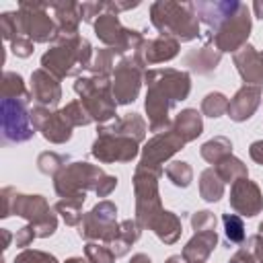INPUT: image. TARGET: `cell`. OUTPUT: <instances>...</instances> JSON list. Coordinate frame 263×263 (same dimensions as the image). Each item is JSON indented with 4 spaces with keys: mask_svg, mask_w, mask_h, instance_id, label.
Wrapping results in <instances>:
<instances>
[{
    "mask_svg": "<svg viewBox=\"0 0 263 263\" xmlns=\"http://www.w3.org/2000/svg\"><path fill=\"white\" fill-rule=\"evenodd\" d=\"M84 255L90 263H115V253L105 242H86Z\"/></svg>",
    "mask_w": 263,
    "mask_h": 263,
    "instance_id": "cell-39",
    "label": "cell"
},
{
    "mask_svg": "<svg viewBox=\"0 0 263 263\" xmlns=\"http://www.w3.org/2000/svg\"><path fill=\"white\" fill-rule=\"evenodd\" d=\"M0 234H2V240H4V245H2V249L6 251V249L10 247V240H12V234H10V230H6V228H0Z\"/></svg>",
    "mask_w": 263,
    "mask_h": 263,
    "instance_id": "cell-50",
    "label": "cell"
},
{
    "mask_svg": "<svg viewBox=\"0 0 263 263\" xmlns=\"http://www.w3.org/2000/svg\"><path fill=\"white\" fill-rule=\"evenodd\" d=\"M201 113L205 117H212V119H218L222 115L228 113V99L224 92H208L203 99H201Z\"/></svg>",
    "mask_w": 263,
    "mask_h": 263,
    "instance_id": "cell-36",
    "label": "cell"
},
{
    "mask_svg": "<svg viewBox=\"0 0 263 263\" xmlns=\"http://www.w3.org/2000/svg\"><path fill=\"white\" fill-rule=\"evenodd\" d=\"M253 12H255L257 18L263 21V0H255V2H253Z\"/></svg>",
    "mask_w": 263,
    "mask_h": 263,
    "instance_id": "cell-51",
    "label": "cell"
},
{
    "mask_svg": "<svg viewBox=\"0 0 263 263\" xmlns=\"http://www.w3.org/2000/svg\"><path fill=\"white\" fill-rule=\"evenodd\" d=\"M189 220H191V228H193V232L216 230V224H218L214 212H210V210H197V212L191 214Z\"/></svg>",
    "mask_w": 263,
    "mask_h": 263,
    "instance_id": "cell-41",
    "label": "cell"
},
{
    "mask_svg": "<svg viewBox=\"0 0 263 263\" xmlns=\"http://www.w3.org/2000/svg\"><path fill=\"white\" fill-rule=\"evenodd\" d=\"M247 245H249L247 249H251V253L255 255L257 263H263V238L259 234H255V236L247 238Z\"/></svg>",
    "mask_w": 263,
    "mask_h": 263,
    "instance_id": "cell-45",
    "label": "cell"
},
{
    "mask_svg": "<svg viewBox=\"0 0 263 263\" xmlns=\"http://www.w3.org/2000/svg\"><path fill=\"white\" fill-rule=\"evenodd\" d=\"M224 187L226 183L218 177V173L214 171V166L201 171L199 175V197L208 203H216L224 197Z\"/></svg>",
    "mask_w": 263,
    "mask_h": 263,
    "instance_id": "cell-28",
    "label": "cell"
},
{
    "mask_svg": "<svg viewBox=\"0 0 263 263\" xmlns=\"http://www.w3.org/2000/svg\"><path fill=\"white\" fill-rule=\"evenodd\" d=\"M35 127L31 123V109L27 101L2 99L0 101V136L2 146L23 144L35 136Z\"/></svg>",
    "mask_w": 263,
    "mask_h": 263,
    "instance_id": "cell-12",
    "label": "cell"
},
{
    "mask_svg": "<svg viewBox=\"0 0 263 263\" xmlns=\"http://www.w3.org/2000/svg\"><path fill=\"white\" fill-rule=\"evenodd\" d=\"M68 162H72V158L68 154H60L53 150H45L37 156V171L47 175V177H55Z\"/></svg>",
    "mask_w": 263,
    "mask_h": 263,
    "instance_id": "cell-32",
    "label": "cell"
},
{
    "mask_svg": "<svg viewBox=\"0 0 263 263\" xmlns=\"http://www.w3.org/2000/svg\"><path fill=\"white\" fill-rule=\"evenodd\" d=\"M164 175L175 187H181V189H187L193 181V168L185 160H171L164 166Z\"/></svg>",
    "mask_w": 263,
    "mask_h": 263,
    "instance_id": "cell-34",
    "label": "cell"
},
{
    "mask_svg": "<svg viewBox=\"0 0 263 263\" xmlns=\"http://www.w3.org/2000/svg\"><path fill=\"white\" fill-rule=\"evenodd\" d=\"M31 97L35 105L55 109L62 101V84L60 78L49 74L43 68H37L31 72Z\"/></svg>",
    "mask_w": 263,
    "mask_h": 263,
    "instance_id": "cell-19",
    "label": "cell"
},
{
    "mask_svg": "<svg viewBox=\"0 0 263 263\" xmlns=\"http://www.w3.org/2000/svg\"><path fill=\"white\" fill-rule=\"evenodd\" d=\"M257 230H259V232H257V234H259V236H261V238H263V222H261V224H259V228H257Z\"/></svg>",
    "mask_w": 263,
    "mask_h": 263,
    "instance_id": "cell-53",
    "label": "cell"
},
{
    "mask_svg": "<svg viewBox=\"0 0 263 263\" xmlns=\"http://www.w3.org/2000/svg\"><path fill=\"white\" fill-rule=\"evenodd\" d=\"M150 23L160 35H171L179 43L199 39L201 27L195 10V2L158 0L150 4Z\"/></svg>",
    "mask_w": 263,
    "mask_h": 263,
    "instance_id": "cell-6",
    "label": "cell"
},
{
    "mask_svg": "<svg viewBox=\"0 0 263 263\" xmlns=\"http://www.w3.org/2000/svg\"><path fill=\"white\" fill-rule=\"evenodd\" d=\"M185 148V142L183 138L173 129H166V132H160V134H154L142 148V154H140V162L136 166H142V168H150V171H158V173H164L162 164L166 160H171L179 150Z\"/></svg>",
    "mask_w": 263,
    "mask_h": 263,
    "instance_id": "cell-15",
    "label": "cell"
},
{
    "mask_svg": "<svg viewBox=\"0 0 263 263\" xmlns=\"http://www.w3.org/2000/svg\"><path fill=\"white\" fill-rule=\"evenodd\" d=\"M2 99H16V101H27L31 103V90L27 88L23 76L12 70H4L2 74Z\"/></svg>",
    "mask_w": 263,
    "mask_h": 263,
    "instance_id": "cell-29",
    "label": "cell"
},
{
    "mask_svg": "<svg viewBox=\"0 0 263 263\" xmlns=\"http://www.w3.org/2000/svg\"><path fill=\"white\" fill-rule=\"evenodd\" d=\"M146 99L144 109L148 115V129L154 134L166 132L173 125L171 111L189 97L191 76L187 70L177 68H154L144 72Z\"/></svg>",
    "mask_w": 263,
    "mask_h": 263,
    "instance_id": "cell-2",
    "label": "cell"
},
{
    "mask_svg": "<svg viewBox=\"0 0 263 263\" xmlns=\"http://www.w3.org/2000/svg\"><path fill=\"white\" fill-rule=\"evenodd\" d=\"M119 234V224H117V205L109 199L99 201L92 205L80 226H78V236L88 240V242H105L111 245Z\"/></svg>",
    "mask_w": 263,
    "mask_h": 263,
    "instance_id": "cell-13",
    "label": "cell"
},
{
    "mask_svg": "<svg viewBox=\"0 0 263 263\" xmlns=\"http://www.w3.org/2000/svg\"><path fill=\"white\" fill-rule=\"evenodd\" d=\"M249 156L253 158V162H257V164L263 166V140H255L249 146Z\"/></svg>",
    "mask_w": 263,
    "mask_h": 263,
    "instance_id": "cell-48",
    "label": "cell"
},
{
    "mask_svg": "<svg viewBox=\"0 0 263 263\" xmlns=\"http://www.w3.org/2000/svg\"><path fill=\"white\" fill-rule=\"evenodd\" d=\"M232 62L236 66L238 76L245 80V84L263 88V53L261 51H257L251 43H247L236 53H232Z\"/></svg>",
    "mask_w": 263,
    "mask_h": 263,
    "instance_id": "cell-21",
    "label": "cell"
},
{
    "mask_svg": "<svg viewBox=\"0 0 263 263\" xmlns=\"http://www.w3.org/2000/svg\"><path fill=\"white\" fill-rule=\"evenodd\" d=\"M16 21L21 33L33 43H53L60 37L58 23L49 14V2H35V0L18 2Z\"/></svg>",
    "mask_w": 263,
    "mask_h": 263,
    "instance_id": "cell-10",
    "label": "cell"
},
{
    "mask_svg": "<svg viewBox=\"0 0 263 263\" xmlns=\"http://www.w3.org/2000/svg\"><path fill=\"white\" fill-rule=\"evenodd\" d=\"M261 53H263V51H261Z\"/></svg>",
    "mask_w": 263,
    "mask_h": 263,
    "instance_id": "cell-54",
    "label": "cell"
},
{
    "mask_svg": "<svg viewBox=\"0 0 263 263\" xmlns=\"http://www.w3.org/2000/svg\"><path fill=\"white\" fill-rule=\"evenodd\" d=\"M160 177H162V173L142 168V166H136V171H134V179H132L134 197H136V216H134V220L140 224L142 230L150 228L154 218L164 210L162 199H160V189H158Z\"/></svg>",
    "mask_w": 263,
    "mask_h": 263,
    "instance_id": "cell-9",
    "label": "cell"
},
{
    "mask_svg": "<svg viewBox=\"0 0 263 263\" xmlns=\"http://www.w3.org/2000/svg\"><path fill=\"white\" fill-rule=\"evenodd\" d=\"M0 201H2V212L0 218H10V216H21L25 218L31 228L35 230L37 238H49L58 230V216L53 214L55 210L49 208V201L39 195V193H21L14 187H2L0 191Z\"/></svg>",
    "mask_w": 263,
    "mask_h": 263,
    "instance_id": "cell-4",
    "label": "cell"
},
{
    "mask_svg": "<svg viewBox=\"0 0 263 263\" xmlns=\"http://www.w3.org/2000/svg\"><path fill=\"white\" fill-rule=\"evenodd\" d=\"M146 134L148 123L140 113L115 117L113 123L99 125L90 154L103 164L132 162L140 154V144L146 140Z\"/></svg>",
    "mask_w": 263,
    "mask_h": 263,
    "instance_id": "cell-3",
    "label": "cell"
},
{
    "mask_svg": "<svg viewBox=\"0 0 263 263\" xmlns=\"http://www.w3.org/2000/svg\"><path fill=\"white\" fill-rule=\"evenodd\" d=\"M144 66L134 55H123L113 68L111 86H113V99L117 105H132L140 88L144 84Z\"/></svg>",
    "mask_w": 263,
    "mask_h": 263,
    "instance_id": "cell-14",
    "label": "cell"
},
{
    "mask_svg": "<svg viewBox=\"0 0 263 263\" xmlns=\"http://www.w3.org/2000/svg\"><path fill=\"white\" fill-rule=\"evenodd\" d=\"M117 183H119V179L115 177V175H105L103 179H101V183H99V187H97V197H109L113 191H115V187H117Z\"/></svg>",
    "mask_w": 263,
    "mask_h": 263,
    "instance_id": "cell-44",
    "label": "cell"
},
{
    "mask_svg": "<svg viewBox=\"0 0 263 263\" xmlns=\"http://www.w3.org/2000/svg\"><path fill=\"white\" fill-rule=\"evenodd\" d=\"M92 58L95 53L88 39H84L82 35H60L41 55V68L60 80L70 76L80 78L84 70H90Z\"/></svg>",
    "mask_w": 263,
    "mask_h": 263,
    "instance_id": "cell-5",
    "label": "cell"
},
{
    "mask_svg": "<svg viewBox=\"0 0 263 263\" xmlns=\"http://www.w3.org/2000/svg\"><path fill=\"white\" fill-rule=\"evenodd\" d=\"M103 12H107V2H82L80 4V16L88 25H95V21Z\"/></svg>",
    "mask_w": 263,
    "mask_h": 263,
    "instance_id": "cell-42",
    "label": "cell"
},
{
    "mask_svg": "<svg viewBox=\"0 0 263 263\" xmlns=\"http://www.w3.org/2000/svg\"><path fill=\"white\" fill-rule=\"evenodd\" d=\"M261 97H263V88L261 86H249V84H242L234 95L232 99L228 101V117L236 123H242V121H249L255 111L259 109L261 105Z\"/></svg>",
    "mask_w": 263,
    "mask_h": 263,
    "instance_id": "cell-20",
    "label": "cell"
},
{
    "mask_svg": "<svg viewBox=\"0 0 263 263\" xmlns=\"http://www.w3.org/2000/svg\"><path fill=\"white\" fill-rule=\"evenodd\" d=\"M105 175L107 173L97 164H90L86 160H72L53 177V189L58 197L84 205L86 193L97 191Z\"/></svg>",
    "mask_w": 263,
    "mask_h": 263,
    "instance_id": "cell-7",
    "label": "cell"
},
{
    "mask_svg": "<svg viewBox=\"0 0 263 263\" xmlns=\"http://www.w3.org/2000/svg\"><path fill=\"white\" fill-rule=\"evenodd\" d=\"M95 35L97 39L115 51V55L123 58V55H132L136 53L142 43L146 41V37L136 31V29H127L121 25L119 21V14H113V12H103L97 21H95Z\"/></svg>",
    "mask_w": 263,
    "mask_h": 263,
    "instance_id": "cell-11",
    "label": "cell"
},
{
    "mask_svg": "<svg viewBox=\"0 0 263 263\" xmlns=\"http://www.w3.org/2000/svg\"><path fill=\"white\" fill-rule=\"evenodd\" d=\"M220 60H222V53L216 49V45L208 37V41L199 49H191L185 53L183 66H187L191 72H195L199 76H212L218 70Z\"/></svg>",
    "mask_w": 263,
    "mask_h": 263,
    "instance_id": "cell-22",
    "label": "cell"
},
{
    "mask_svg": "<svg viewBox=\"0 0 263 263\" xmlns=\"http://www.w3.org/2000/svg\"><path fill=\"white\" fill-rule=\"evenodd\" d=\"M129 263H152V259H150L146 253H136V255L129 259Z\"/></svg>",
    "mask_w": 263,
    "mask_h": 263,
    "instance_id": "cell-49",
    "label": "cell"
},
{
    "mask_svg": "<svg viewBox=\"0 0 263 263\" xmlns=\"http://www.w3.org/2000/svg\"><path fill=\"white\" fill-rule=\"evenodd\" d=\"M179 49H181V43L171 37V35H156L152 39H146L142 43V47L132 53L144 68L146 66H154V64H164V62H171L179 55Z\"/></svg>",
    "mask_w": 263,
    "mask_h": 263,
    "instance_id": "cell-18",
    "label": "cell"
},
{
    "mask_svg": "<svg viewBox=\"0 0 263 263\" xmlns=\"http://www.w3.org/2000/svg\"><path fill=\"white\" fill-rule=\"evenodd\" d=\"M12 263H60L55 259V255L47 253V251H39V249H23Z\"/></svg>",
    "mask_w": 263,
    "mask_h": 263,
    "instance_id": "cell-40",
    "label": "cell"
},
{
    "mask_svg": "<svg viewBox=\"0 0 263 263\" xmlns=\"http://www.w3.org/2000/svg\"><path fill=\"white\" fill-rule=\"evenodd\" d=\"M230 208L245 218H255L263 212V191L249 177L236 179L230 185Z\"/></svg>",
    "mask_w": 263,
    "mask_h": 263,
    "instance_id": "cell-17",
    "label": "cell"
},
{
    "mask_svg": "<svg viewBox=\"0 0 263 263\" xmlns=\"http://www.w3.org/2000/svg\"><path fill=\"white\" fill-rule=\"evenodd\" d=\"M173 129L183 138L185 144H189L203 134V115L197 109H181L173 117Z\"/></svg>",
    "mask_w": 263,
    "mask_h": 263,
    "instance_id": "cell-26",
    "label": "cell"
},
{
    "mask_svg": "<svg viewBox=\"0 0 263 263\" xmlns=\"http://www.w3.org/2000/svg\"><path fill=\"white\" fill-rule=\"evenodd\" d=\"M31 123L49 144H66L74 132V125L66 119L62 109H49L41 105L31 107Z\"/></svg>",
    "mask_w": 263,
    "mask_h": 263,
    "instance_id": "cell-16",
    "label": "cell"
},
{
    "mask_svg": "<svg viewBox=\"0 0 263 263\" xmlns=\"http://www.w3.org/2000/svg\"><path fill=\"white\" fill-rule=\"evenodd\" d=\"M216 247H218L216 230L193 232V236L185 242V247L181 251V257H183L185 263H205Z\"/></svg>",
    "mask_w": 263,
    "mask_h": 263,
    "instance_id": "cell-23",
    "label": "cell"
},
{
    "mask_svg": "<svg viewBox=\"0 0 263 263\" xmlns=\"http://www.w3.org/2000/svg\"><path fill=\"white\" fill-rule=\"evenodd\" d=\"M199 154H201V158L205 162L218 164L222 158H226V156L232 154V142L226 136H214V138H210L208 142L201 144Z\"/></svg>",
    "mask_w": 263,
    "mask_h": 263,
    "instance_id": "cell-30",
    "label": "cell"
},
{
    "mask_svg": "<svg viewBox=\"0 0 263 263\" xmlns=\"http://www.w3.org/2000/svg\"><path fill=\"white\" fill-rule=\"evenodd\" d=\"M222 224H224V236H226V242L228 247L230 245H242L245 238H247V228H245V222L238 214H230V212H224L222 214Z\"/></svg>",
    "mask_w": 263,
    "mask_h": 263,
    "instance_id": "cell-33",
    "label": "cell"
},
{
    "mask_svg": "<svg viewBox=\"0 0 263 263\" xmlns=\"http://www.w3.org/2000/svg\"><path fill=\"white\" fill-rule=\"evenodd\" d=\"M195 10L220 53H236L249 43L253 21L247 4L238 0H199Z\"/></svg>",
    "mask_w": 263,
    "mask_h": 263,
    "instance_id": "cell-1",
    "label": "cell"
},
{
    "mask_svg": "<svg viewBox=\"0 0 263 263\" xmlns=\"http://www.w3.org/2000/svg\"><path fill=\"white\" fill-rule=\"evenodd\" d=\"M140 236H142L140 224L129 218V220L119 222V234H117V238H115L109 247H111V251L115 253V257H123V255L129 253L132 245H134L136 240H140Z\"/></svg>",
    "mask_w": 263,
    "mask_h": 263,
    "instance_id": "cell-27",
    "label": "cell"
},
{
    "mask_svg": "<svg viewBox=\"0 0 263 263\" xmlns=\"http://www.w3.org/2000/svg\"><path fill=\"white\" fill-rule=\"evenodd\" d=\"M62 113L66 115V119H68L74 127H84V125H88V123H95L80 99H74V101L66 103V107H62Z\"/></svg>",
    "mask_w": 263,
    "mask_h": 263,
    "instance_id": "cell-37",
    "label": "cell"
},
{
    "mask_svg": "<svg viewBox=\"0 0 263 263\" xmlns=\"http://www.w3.org/2000/svg\"><path fill=\"white\" fill-rule=\"evenodd\" d=\"M55 214L62 216L64 224L66 226H80L84 214H82V205L76 203V201H68V199H60L55 205H53Z\"/></svg>",
    "mask_w": 263,
    "mask_h": 263,
    "instance_id": "cell-38",
    "label": "cell"
},
{
    "mask_svg": "<svg viewBox=\"0 0 263 263\" xmlns=\"http://www.w3.org/2000/svg\"><path fill=\"white\" fill-rule=\"evenodd\" d=\"M49 10L53 12V18L58 23L60 35L70 37V35H78V27H80V4L74 0H62V2H49Z\"/></svg>",
    "mask_w": 263,
    "mask_h": 263,
    "instance_id": "cell-24",
    "label": "cell"
},
{
    "mask_svg": "<svg viewBox=\"0 0 263 263\" xmlns=\"http://www.w3.org/2000/svg\"><path fill=\"white\" fill-rule=\"evenodd\" d=\"M228 263H257V259H255V255L251 253V249L242 247V249H238V251L228 259Z\"/></svg>",
    "mask_w": 263,
    "mask_h": 263,
    "instance_id": "cell-46",
    "label": "cell"
},
{
    "mask_svg": "<svg viewBox=\"0 0 263 263\" xmlns=\"http://www.w3.org/2000/svg\"><path fill=\"white\" fill-rule=\"evenodd\" d=\"M140 6V2L136 0V2H107V12H113V14H119V12H123V10H132V8H138Z\"/></svg>",
    "mask_w": 263,
    "mask_h": 263,
    "instance_id": "cell-47",
    "label": "cell"
},
{
    "mask_svg": "<svg viewBox=\"0 0 263 263\" xmlns=\"http://www.w3.org/2000/svg\"><path fill=\"white\" fill-rule=\"evenodd\" d=\"M113 68H115V51L109 47L97 49L92 64H90V74L92 76H103V78H111L113 76Z\"/></svg>",
    "mask_w": 263,
    "mask_h": 263,
    "instance_id": "cell-35",
    "label": "cell"
},
{
    "mask_svg": "<svg viewBox=\"0 0 263 263\" xmlns=\"http://www.w3.org/2000/svg\"><path fill=\"white\" fill-rule=\"evenodd\" d=\"M64 263H90V261H88L86 257H84V259H82V257H70V259H66Z\"/></svg>",
    "mask_w": 263,
    "mask_h": 263,
    "instance_id": "cell-52",
    "label": "cell"
},
{
    "mask_svg": "<svg viewBox=\"0 0 263 263\" xmlns=\"http://www.w3.org/2000/svg\"><path fill=\"white\" fill-rule=\"evenodd\" d=\"M214 171L218 173V177H220L224 183H230V185H232L236 179L249 177L247 164H245L240 158H236L234 154H230V156L222 158L218 164H214Z\"/></svg>",
    "mask_w": 263,
    "mask_h": 263,
    "instance_id": "cell-31",
    "label": "cell"
},
{
    "mask_svg": "<svg viewBox=\"0 0 263 263\" xmlns=\"http://www.w3.org/2000/svg\"><path fill=\"white\" fill-rule=\"evenodd\" d=\"M74 92L80 97L82 105L86 107L88 115L92 117L95 123L105 125L107 121H111L117 113V103L113 99V86H111V78H103V76H80L74 82Z\"/></svg>",
    "mask_w": 263,
    "mask_h": 263,
    "instance_id": "cell-8",
    "label": "cell"
},
{
    "mask_svg": "<svg viewBox=\"0 0 263 263\" xmlns=\"http://www.w3.org/2000/svg\"><path fill=\"white\" fill-rule=\"evenodd\" d=\"M148 230H152L154 236H156L162 245H175V242L181 238V234H183V224H181V218H179L175 212L162 210V212L154 218V222L150 224Z\"/></svg>",
    "mask_w": 263,
    "mask_h": 263,
    "instance_id": "cell-25",
    "label": "cell"
},
{
    "mask_svg": "<svg viewBox=\"0 0 263 263\" xmlns=\"http://www.w3.org/2000/svg\"><path fill=\"white\" fill-rule=\"evenodd\" d=\"M35 238H37V234H35V230L31 228V224L21 226V228L16 230V234H14V242H16L18 249H27Z\"/></svg>",
    "mask_w": 263,
    "mask_h": 263,
    "instance_id": "cell-43",
    "label": "cell"
}]
</instances>
